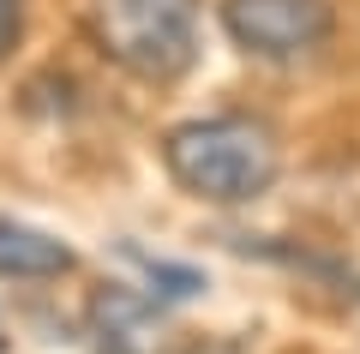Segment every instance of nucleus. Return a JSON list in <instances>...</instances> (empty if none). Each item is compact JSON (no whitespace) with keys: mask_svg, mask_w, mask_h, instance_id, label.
<instances>
[{"mask_svg":"<svg viewBox=\"0 0 360 354\" xmlns=\"http://www.w3.org/2000/svg\"><path fill=\"white\" fill-rule=\"evenodd\" d=\"M168 354H240V348L217 342V336H193V342H168Z\"/></svg>","mask_w":360,"mask_h":354,"instance_id":"nucleus-8","label":"nucleus"},{"mask_svg":"<svg viewBox=\"0 0 360 354\" xmlns=\"http://www.w3.org/2000/svg\"><path fill=\"white\" fill-rule=\"evenodd\" d=\"M222 30L252 61H300L336 37L330 0H222Z\"/></svg>","mask_w":360,"mask_h":354,"instance_id":"nucleus-3","label":"nucleus"},{"mask_svg":"<svg viewBox=\"0 0 360 354\" xmlns=\"http://www.w3.org/2000/svg\"><path fill=\"white\" fill-rule=\"evenodd\" d=\"M162 168L198 204H258L283 175V139L258 114H198L162 132Z\"/></svg>","mask_w":360,"mask_h":354,"instance_id":"nucleus-1","label":"nucleus"},{"mask_svg":"<svg viewBox=\"0 0 360 354\" xmlns=\"http://www.w3.org/2000/svg\"><path fill=\"white\" fill-rule=\"evenodd\" d=\"M84 336L96 354H168V318L150 289L108 282L84 306Z\"/></svg>","mask_w":360,"mask_h":354,"instance_id":"nucleus-4","label":"nucleus"},{"mask_svg":"<svg viewBox=\"0 0 360 354\" xmlns=\"http://www.w3.org/2000/svg\"><path fill=\"white\" fill-rule=\"evenodd\" d=\"M72 270H78V253L60 234L0 216V277L6 282H60Z\"/></svg>","mask_w":360,"mask_h":354,"instance_id":"nucleus-5","label":"nucleus"},{"mask_svg":"<svg viewBox=\"0 0 360 354\" xmlns=\"http://www.w3.org/2000/svg\"><path fill=\"white\" fill-rule=\"evenodd\" d=\"M18 37H25V0H0V66L13 61Z\"/></svg>","mask_w":360,"mask_h":354,"instance_id":"nucleus-7","label":"nucleus"},{"mask_svg":"<svg viewBox=\"0 0 360 354\" xmlns=\"http://www.w3.org/2000/svg\"><path fill=\"white\" fill-rule=\"evenodd\" d=\"M84 30L139 84H180L198 61V0H90Z\"/></svg>","mask_w":360,"mask_h":354,"instance_id":"nucleus-2","label":"nucleus"},{"mask_svg":"<svg viewBox=\"0 0 360 354\" xmlns=\"http://www.w3.org/2000/svg\"><path fill=\"white\" fill-rule=\"evenodd\" d=\"M144 265V282H150L156 301H193V294H205V270L193 265H174V258H139Z\"/></svg>","mask_w":360,"mask_h":354,"instance_id":"nucleus-6","label":"nucleus"}]
</instances>
